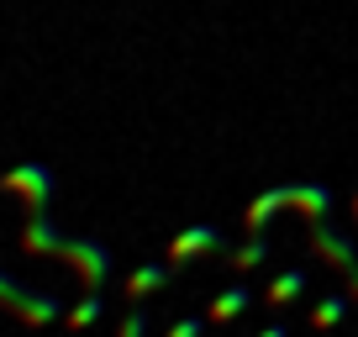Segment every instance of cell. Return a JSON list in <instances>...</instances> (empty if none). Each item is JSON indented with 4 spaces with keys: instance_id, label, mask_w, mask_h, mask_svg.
Instances as JSON below:
<instances>
[{
    "instance_id": "1",
    "label": "cell",
    "mask_w": 358,
    "mask_h": 337,
    "mask_svg": "<svg viewBox=\"0 0 358 337\" xmlns=\"http://www.w3.org/2000/svg\"><path fill=\"white\" fill-rule=\"evenodd\" d=\"M22 248L37 253V259H64L69 269L85 280V290H106V280H111V253H106V243H95V237H64L48 222V211H27Z\"/></svg>"
},
{
    "instance_id": "2",
    "label": "cell",
    "mask_w": 358,
    "mask_h": 337,
    "mask_svg": "<svg viewBox=\"0 0 358 337\" xmlns=\"http://www.w3.org/2000/svg\"><path fill=\"white\" fill-rule=\"evenodd\" d=\"M280 211H301V216H311V222H322V216L332 211V195H327L322 185H280V190L258 195V201L243 211V222H248V232H264Z\"/></svg>"
},
{
    "instance_id": "3",
    "label": "cell",
    "mask_w": 358,
    "mask_h": 337,
    "mask_svg": "<svg viewBox=\"0 0 358 337\" xmlns=\"http://www.w3.org/2000/svg\"><path fill=\"white\" fill-rule=\"evenodd\" d=\"M0 190H11V195H22L27 201V211H48L53 206V168H43V164H16L6 180H0Z\"/></svg>"
},
{
    "instance_id": "4",
    "label": "cell",
    "mask_w": 358,
    "mask_h": 337,
    "mask_svg": "<svg viewBox=\"0 0 358 337\" xmlns=\"http://www.w3.org/2000/svg\"><path fill=\"white\" fill-rule=\"evenodd\" d=\"M311 243H316V253H322L327 264H337L348 280H358V248H353V237H343L327 216H322V222H311Z\"/></svg>"
},
{
    "instance_id": "5",
    "label": "cell",
    "mask_w": 358,
    "mask_h": 337,
    "mask_svg": "<svg viewBox=\"0 0 358 337\" xmlns=\"http://www.w3.org/2000/svg\"><path fill=\"white\" fill-rule=\"evenodd\" d=\"M227 248V237L216 232V227H185V232L169 243V264H195V259H206V253H222Z\"/></svg>"
},
{
    "instance_id": "6",
    "label": "cell",
    "mask_w": 358,
    "mask_h": 337,
    "mask_svg": "<svg viewBox=\"0 0 358 337\" xmlns=\"http://www.w3.org/2000/svg\"><path fill=\"white\" fill-rule=\"evenodd\" d=\"M174 269L179 264H143V269H132V280H127V295H132V301H143V295H153V290H164L169 280H174Z\"/></svg>"
},
{
    "instance_id": "7",
    "label": "cell",
    "mask_w": 358,
    "mask_h": 337,
    "mask_svg": "<svg viewBox=\"0 0 358 337\" xmlns=\"http://www.w3.org/2000/svg\"><path fill=\"white\" fill-rule=\"evenodd\" d=\"M248 306H253V290H248V285H232V290H222V295L211 301V322L227 327V322H237Z\"/></svg>"
},
{
    "instance_id": "8",
    "label": "cell",
    "mask_w": 358,
    "mask_h": 337,
    "mask_svg": "<svg viewBox=\"0 0 358 337\" xmlns=\"http://www.w3.org/2000/svg\"><path fill=\"white\" fill-rule=\"evenodd\" d=\"M101 311H106V295L101 290H85V295H79V306H69V311H64V322H69V332H85V327H95V322H101Z\"/></svg>"
},
{
    "instance_id": "9",
    "label": "cell",
    "mask_w": 358,
    "mask_h": 337,
    "mask_svg": "<svg viewBox=\"0 0 358 337\" xmlns=\"http://www.w3.org/2000/svg\"><path fill=\"white\" fill-rule=\"evenodd\" d=\"M227 264H232L237 274H253V269H264V264H268V237H264V232H253V237H248V243L237 248V253H232Z\"/></svg>"
},
{
    "instance_id": "10",
    "label": "cell",
    "mask_w": 358,
    "mask_h": 337,
    "mask_svg": "<svg viewBox=\"0 0 358 337\" xmlns=\"http://www.w3.org/2000/svg\"><path fill=\"white\" fill-rule=\"evenodd\" d=\"M301 295H306V269H285V274H274V285H268L264 301L268 306H290V301H301Z\"/></svg>"
},
{
    "instance_id": "11",
    "label": "cell",
    "mask_w": 358,
    "mask_h": 337,
    "mask_svg": "<svg viewBox=\"0 0 358 337\" xmlns=\"http://www.w3.org/2000/svg\"><path fill=\"white\" fill-rule=\"evenodd\" d=\"M348 306H353V295H327V301L311 311V327H322V332H327V327H337L348 316Z\"/></svg>"
},
{
    "instance_id": "12",
    "label": "cell",
    "mask_w": 358,
    "mask_h": 337,
    "mask_svg": "<svg viewBox=\"0 0 358 337\" xmlns=\"http://www.w3.org/2000/svg\"><path fill=\"white\" fill-rule=\"evenodd\" d=\"M201 332H206V322H201V316H185V322H174L164 337H201Z\"/></svg>"
},
{
    "instance_id": "13",
    "label": "cell",
    "mask_w": 358,
    "mask_h": 337,
    "mask_svg": "<svg viewBox=\"0 0 358 337\" xmlns=\"http://www.w3.org/2000/svg\"><path fill=\"white\" fill-rule=\"evenodd\" d=\"M116 337H148V311H132V316L122 322V332H116Z\"/></svg>"
},
{
    "instance_id": "14",
    "label": "cell",
    "mask_w": 358,
    "mask_h": 337,
    "mask_svg": "<svg viewBox=\"0 0 358 337\" xmlns=\"http://www.w3.org/2000/svg\"><path fill=\"white\" fill-rule=\"evenodd\" d=\"M258 337H290V332H285L280 322H268V327H264V332H258Z\"/></svg>"
}]
</instances>
